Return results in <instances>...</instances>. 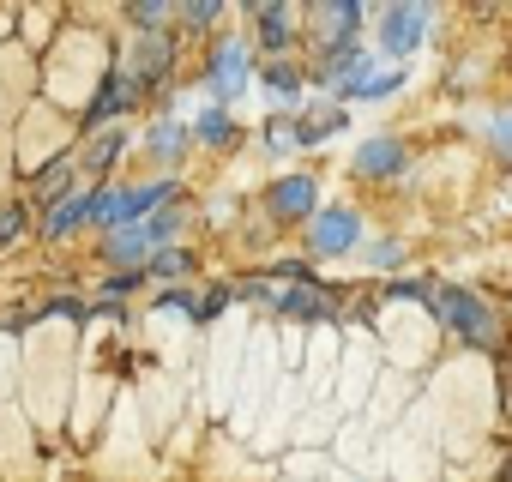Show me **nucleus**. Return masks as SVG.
<instances>
[{"label":"nucleus","instance_id":"39448f33","mask_svg":"<svg viewBox=\"0 0 512 482\" xmlns=\"http://www.w3.org/2000/svg\"><path fill=\"white\" fill-rule=\"evenodd\" d=\"M314 25H320V49H326V61H332V55L356 49L350 31L362 25V7H350V0H344V7H314Z\"/></svg>","mask_w":512,"mask_h":482},{"label":"nucleus","instance_id":"423d86ee","mask_svg":"<svg viewBox=\"0 0 512 482\" xmlns=\"http://www.w3.org/2000/svg\"><path fill=\"white\" fill-rule=\"evenodd\" d=\"M241 85H247V55H241V43H223L217 61H211V91L217 97H235Z\"/></svg>","mask_w":512,"mask_h":482},{"label":"nucleus","instance_id":"f8f14e48","mask_svg":"<svg viewBox=\"0 0 512 482\" xmlns=\"http://www.w3.org/2000/svg\"><path fill=\"white\" fill-rule=\"evenodd\" d=\"M344 127V109H320V115H302L296 121V145H320L326 133H338Z\"/></svg>","mask_w":512,"mask_h":482},{"label":"nucleus","instance_id":"7ed1b4c3","mask_svg":"<svg viewBox=\"0 0 512 482\" xmlns=\"http://www.w3.org/2000/svg\"><path fill=\"white\" fill-rule=\"evenodd\" d=\"M428 7H386L380 13V49L386 55H410L416 43H422V31H428Z\"/></svg>","mask_w":512,"mask_h":482},{"label":"nucleus","instance_id":"4be33fe9","mask_svg":"<svg viewBox=\"0 0 512 482\" xmlns=\"http://www.w3.org/2000/svg\"><path fill=\"white\" fill-rule=\"evenodd\" d=\"M115 151H121V139H115V133H103V145H91V163H109Z\"/></svg>","mask_w":512,"mask_h":482},{"label":"nucleus","instance_id":"b1692460","mask_svg":"<svg viewBox=\"0 0 512 482\" xmlns=\"http://www.w3.org/2000/svg\"><path fill=\"white\" fill-rule=\"evenodd\" d=\"M13 229H19V211H0V248L13 241Z\"/></svg>","mask_w":512,"mask_h":482},{"label":"nucleus","instance_id":"f3484780","mask_svg":"<svg viewBox=\"0 0 512 482\" xmlns=\"http://www.w3.org/2000/svg\"><path fill=\"white\" fill-rule=\"evenodd\" d=\"M488 145H494V151L512 163V109H500V115L488 121Z\"/></svg>","mask_w":512,"mask_h":482},{"label":"nucleus","instance_id":"a878e982","mask_svg":"<svg viewBox=\"0 0 512 482\" xmlns=\"http://www.w3.org/2000/svg\"><path fill=\"white\" fill-rule=\"evenodd\" d=\"M506 482H512V464H506Z\"/></svg>","mask_w":512,"mask_h":482},{"label":"nucleus","instance_id":"f257e3e1","mask_svg":"<svg viewBox=\"0 0 512 482\" xmlns=\"http://www.w3.org/2000/svg\"><path fill=\"white\" fill-rule=\"evenodd\" d=\"M428 308H434V320L446 326V332H458L464 344H494L500 338V326H494V314L470 296V290H458V284H440V290H428Z\"/></svg>","mask_w":512,"mask_h":482},{"label":"nucleus","instance_id":"9d476101","mask_svg":"<svg viewBox=\"0 0 512 482\" xmlns=\"http://www.w3.org/2000/svg\"><path fill=\"white\" fill-rule=\"evenodd\" d=\"M145 248H151V229H139V223H127V229L109 235V260H121V266H133Z\"/></svg>","mask_w":512,"mask_h":482},{"label":"nucleus","instance_id":"f03ea898","mask_svg":"<svg viewBox=\"0 0 512 482\" xmlns=\"http://www.w3.org/2000/svg\"><path fill=\"white\" fill-rule=\"evenodd\" d=\"M356 235H362V217H356V211H344V205H332V211H320V217H314L308 248H314L320 260H332V254L356 248Z\"/></svg>","mask_w":512,"mask_h":482},{"label":"nucleus","instance_id":"2eb2a0df","mask_svg":"<svg viewBox=\"0 0 512 482\" xmlns=\"http://www.w3.org/2000/svg\"><path fill=\"white\" fill-rule=\"evenodd\" d=\"M169 67V37H145V49H139V79H157Z\"/></svg>","mask_w":512,"mask_h":482},{"label":"nucleus","instance_id":"393cba45","mask_svg":"<svg viewBox=\"0 0 512 482\" xmlns=\"http://www.w3.org/2000/svg\"><path fill=\"white\" fill-rule=\"evenodd\" d=\"M157 272H169V278H175V272H187V254H163V260H157Z\"/></svg>","mask_w":512,"mask_h":482},{"label":"nucleus","instance_id":"aec40b11","mask_svg":"<svg viewBox=\"0 0 512 482\" xmlns=\"http://www.w3.org/2000/svg\"><path fill=\"white\" fill-rule=\"evenodd\" d=\"M37 193H43V199H61V193H67V163H55V169H43V181H37Z\"/></svg>","mask_w":512,"mask_h":482},{"label":"nucleus","instance_id":"dca6fc26","mask_svg":"<svg viewBox=\"0 0 512 482\" xmlns=\"http://www.w3.org/2000/svg\"><path fill=\"white\" fill-rule=\"evenodd\" d=\"M229 133H235V127H229V115H223V109H205V115H199V139L229 145Z\"/></svg>","mask_w":512,"mask_h":482},{"label":"nucleus","instance_id":"9b49d317","mask_svg":"<svg viewBox=\"0 0 512 482\" xmlns=\"http://www.w3.org/2000/svg\"><path fill=\"white\" fill-rule=\"evenodd\" d=\"M133 85H139V73H127V79H109V85H103V97L91 103V121H109L121 103H133Z\"/></svg>","mask_w":512,"mask_h":482},{"label":"nucleus","instance_id":"412c9836","mask_svg":"<svg viewBox=\"0 0 512 482\" xmlns=\"http://www.w3.org/2000/svg\"><path fill=\"white\" fill-rule=\"evenodd\" d=\"M175 145H181V127H169V121H163V127L151 133V151H157V157H175Z\"/></svg>","mask_w":512,"mask_h":482},{"label":"nucleus","instance_id":"a211bd4d","mask_svg":"<svg viewBox=\"0 0 512 482\" xmlns=\"http://www.w3.org/2000/svg\"><path fill=\"white\" fill-rule=\"evenodd\" d=\"M266 85H272V91H278V97H296V91H302V73H296V67H284V61H278V67H266Z\"/></svg>","mask_w":512,"mask_h":482},{"label":"nucleus","instance_id":"ddd939ff","mask_svg":"<svg viewBox=\"0 0 512 482\" xmlns=\"http://www.w3.org/2000/svg\"><path fill=\"white\" fill-rule=\"evenodd\" d=\"M91 217H97V199H67L49 211V235H67L73 223H91Z\"/></svg>","mask_w":512,"mask_h":482},{"label":"nucleus","instance_id":"5701e85b","mask_svg":"<svg viewBox=\"0 0 512 482\" xmlns=\"http://www.w3.org/2000/svg\"><path fill=\"white\" fill-rule=\"evenodd\" d=\"M368 260H374V266H398V241H380V248H374Z\"/></svg>","mask_w":512,"mask_h":482},{"label":"nucleus","instance_id":"20e7f679","mask_svg":"<svg viewBox=\"0 0 512 482\" xmlns=\"http://www.w3.org/2000/svg\"><path fill=\"white\" fill-rule=\"evenodd\" d=\"M169 199V187L163 181H151V187H133V193H97V217H109V223H139L145 211H157Z\"/></svg>","mask_w":512,"mask_h":482},{"label":"nucleus","instance_id":"4468645a","mask_svg":"<svg viewBox=\"0 0 512 482\" xmlns=\"http://www.w3.org/2000/svg\"><path fill=\"white\" fill-rule=\"evenodd\" d=\"M253 19H260V37H266V49H284V43H290V13H284V7H260Z\"/></svg>","mask_w":512,"mask_h":482},{"label":"nucleus","instance_id":"0eeeda50","mask_svg":"<svg viewBox=\"0 0 512 482\" xmlns=\"http://www.w3.org/2000/svg\"><path fill=\"white\" fill-rule=\"evenodd\" d=\"M356 169H362V175H398V169H404V145H398V139H368V145L356 151Z\"/></svg>","mask_w":512,"mask_h":482},{"label":"nucleus","instance_id":"1a4fd4ad","mask_svg":"<svg viewBox=\"0 0 512 482\" xmlns=\"http://www.w3.org/2000/svg\"><path fill=\"white\" fill-rule=\"evenodd\" d=\"M278 308H284V314H296V320H326V314H332V302H326V296H314V284H296L290 296H278Z\"/></svg>","mask_w":512,"mask_h":482},{"label":"nucleus","instance_id":"6e6552de","mask_svg":"<svg viewBox=\"0 0 512 482\" xmlns=\"http://www.w3.org/2000/svg\"><path fill=\"white\" fill-rule=\"evenodd\" d=\"M272 211H278V217H308V211H314V181H308V175L278 181V187H272Z\"/></svg>","mask_w":512,"mask_h":482},{"label":"nucleus","instance_id":"6ab92c4d","mask_svg":"<svg viewBox=\"0 0 512 482\" xmlns=\"http://www.w3.org/2000/svg\"><path fill=\"white\" fill-rule=\"evenodd\" d=\"M398 85H404V73H374V79H368V85H362L356 97H368V103H380V97H392Z\"/></svg>","mask_w":512,"mask_h":482}]
</instances>
